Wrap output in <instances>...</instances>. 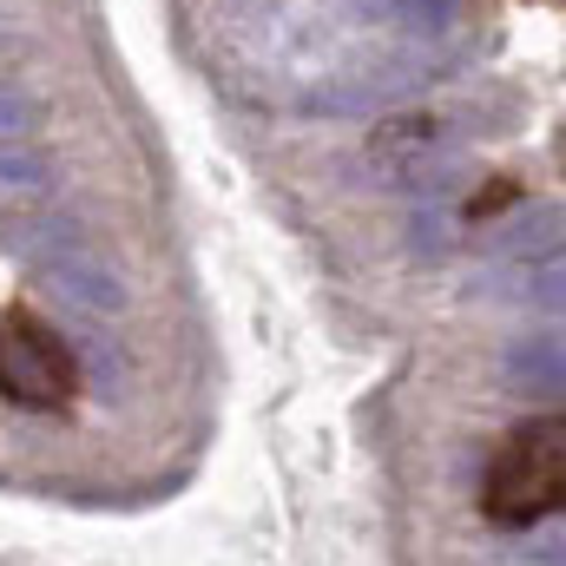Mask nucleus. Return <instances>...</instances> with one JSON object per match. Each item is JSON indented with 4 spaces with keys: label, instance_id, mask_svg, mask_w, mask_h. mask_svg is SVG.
<instances>
[{
    "label": "nucleus",
    "instance_id": "obj_1",
    "mask_svg": "<svg viewBox=\"0 0 566 566\" xmlns=\"http://www.w3.org/2000/svg\"><path fill=\"white\" fill-rule=\"evenodd\" d=\"M566 501V422L547 409V416H527L514 422L488 468H481V514L494 527H541L554 521Z\"/></svg>",
    "mask_w": 566,
    "mask_h": 566
},
{
    "label": "nucleus",
    "instance_id": "obj_2",
    "mask_svg": "<svg viewBox=\"0 0 566 566\" xmlns=\"http://www.w3.org/2000/svg\"><path fill=\"white\" fill-rule=\"evenodd\" d=\"M80 396V349L33 310L0 316V402L27 416H60Z\"/></svg>",
    "mask_w": 566,
    "mask_h": 566
},
{
    "label": "nucleus",
    "instance_id": "obj_3",
    "mask_svg": "<svg viewBox=\"0 0 566 566\" xmlns=\"http://www.w3.org/2000/svg\"><path fill=\"white\" fill-rule=\"evenodd\" d=\"M40 283L66 303V310H80V316H126V303H133V290L126 277L99 258V251H86V244H66V251H53L46 264H33Z\"/></svg>",
    "mask_w": 566,
    "mask_h": 566
},
{
    "label": "nucleus",
    "instance_id": "obj_4",
    "mask_svg": "<svg viewBox=\"0 0 566 566\" xmlns=\"http://www.w3.org/2000/svg\"><path fill=\"white\" fill-rule=\"evenodd\" d=\"M507 382L527 402H560V336H527L507 349Z\"/></svg>",
    "mask_w": 566,
    "mask_h": 566
},
{
    "label": "nucleus",
    "instance_id": "obj_5",
    "mask_svg": "<svg viewBox=\"0 0 566 566\" xmlns=\"http://www.w3.org/2000/svg\"><path fill=\"white\" fill-rule=\"evenodd\" d=\"M73 244V224L53 218V211H33V218H0V251L20 258V264H46L53 251Z\"/></svg>",
    "mask_w": 566,
    "mask_h": 566
},
{
    "label": "nucleus",
    "instance_id": "obj_6",
    "mask_svg": "<svg viewBox=\"0 0 566 566\" xmlns=\"http://www.w3.org/2000/svg\"><path fill=\"white\" fill-rule=\"evenodd\" d=\"M46 191H53V158L27 139L0 145V205H7V198L33 205V198H46Z\"/></svg>",
    "mask_w": 566,
    "mask_h": 566
},
{
    "label": "nucleus",
    "instance_id": "obj_7",
    "mask_svg": "<svg viewBox=\"0 0 566 566\" xmlns=\"http://www.w3.org/2000/svg\"><path fill=\"white\" fill-rule=\"evenodd\" d=\"M40 119H46L40 93H33V86H13V80H0V145L33 139V133H40Z\"/></svg>",
    "mask_w": 566,
    "mask_h": 566
},
{
    "label": "nucleus",
    "instance_id": "obj_8",
    "mask_svg": "<svg viewBox=\"0 0 566 566\" xmlns=\"http://www.w3.org/2000/svg\"><path fill=\"white\" fill-rule=\"evenodd\" d=\"M441 151V126L434 119H396V126H382L376 133V158H434Z\"/></svg>",
    "mask_w": 566,
    "mask_h": 566
},
{
    "label": "nucleus",
    "instance_id": "obj_9",
    "mask_svg": "<svg viewBox=\"0 0 566 566\" xmlns=\"http://www.w3.org/2000/svg\"><path fill=\"white\" fill-rule=\"evenodd\" d=\"M389 13L402 20V27H416V33H448L454 27V0H389Z\"/></svg>",
    "mask_w": 566,
    "mask_h": 566
}]
</instances>
